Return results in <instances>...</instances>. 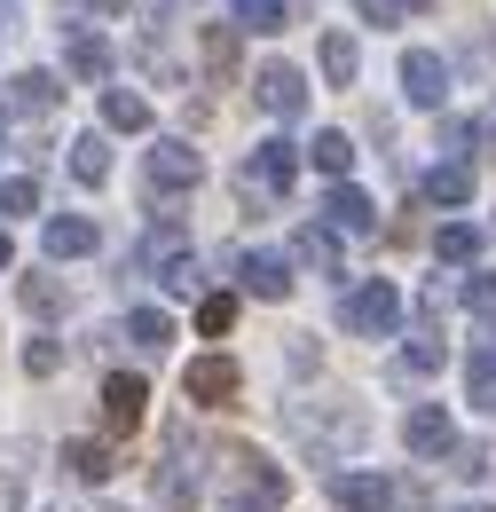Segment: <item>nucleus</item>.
Here are the masks:
<instances>
[{
  "mask_svg": "<svg viewBox=\"0 0 496 512\" xmlns=\"http://www.w3.org/2000/svg\"><path fill=\"white\" fill-rule=\"evenodd\" d=\"M284 426H292V442L308 449V457H355V449L371 442V418H363V402H347V394H331V402H292L284 410Z\"/></svg>",
  "mask_w": 496,
  "mask_h": 512,
  "instance_id": "nucleus-1",
  "label": "nucleus"
},
{
  "mask_svg": "<svg viewBox=\"0 0 496 512\" xmlns=\"http://www.w3.org/2000/svg\"><path fill=\"white\" fill-rule=\"evenodd\" d=\"M221 465H229V481H221V512H284L292 481H284L276 457H260V449H221Z\"/></svg>",
  "mask_w": 496,
  "mask_h": 512,
  "instance_id": "nucleus-2",
  "label": "nucleus"
},
{
  "mask_svg": "<svg viewBox=\"0 0 496 512\" xmlns=\"http://www.w3.org/2000/svg\"><path fill=\"white\" fill-rule=\"evenodd\" d=\"M150 489H158V505H197V497H205V442H197L189 426L166 434V457H158Z\"/></svg>",
  "mask_w": 496,
  "mask_h": 512,
  "instance_id": "nucleus-3",
  "label": "nucleus"
},
{
  "mask_svg": "<svg viewBox=\"0 0 496 512\" xmlns=\"http://www.w3.org/2000/svg\"><path fill=\"white\" fill-rule=\"evenodd\" d=\"M292 174H300V142L268 134V142H252V158H245V174H237V190H245V205H284Z\"/></svg>",
  "mask_w": 496,
  "mask_h": 512,
  "instance_id": "nucleus-4",
  "label": "nucleus"
},
{
  "mask_svg": "<svg viewBox=\"0 0 496 512\" xmlns=\"http://www.w3.org/2000/svg\"><path fill=\"white\" fill-rule=\"evenodd\" d=\"M339 323H347L355 339H394V331H402V292H394L386 276H371V284H355V292L339 300Z\"/></svg>",
  "mask_w": 496,
  "mask_h": 512,
  "instance_id": "nucleus-5",
  "label": "nucleus"
},
{
  "mask_svg": "<svg viewBox=\"0 0 496 512\" xmlns=\"http://www.w3.org/2000/svg\"><path fill=\"white\" fill-rule=\"evenodd\" d=\"M142 174H150V197H158V205H174L182 190H197V174H205V158L189 150V134H166V142H150V158H142Z\"/></svg>",
  "mask_w": 496,
  "mask_h": 512,
  "instance_id": "nucleus-6",
  "label": "nucleus"
},
{
  "mask_svg": "<svg viewBox=\"0 0 496 512\" xmlns=\"http://www.w3.org/2000/svg\"><path fill=\"white\" fill-rule=\"evenodd\" d=\"M331 505L339 512H394L402 505V481H386V473H331Z\"/></svg>",
  "mask_w": 496,
  "mask_h": 512,
  "instance_id": "nucleus-7",
  "label": "nucleus"
},
{
  "mask_svg": "<svg viewBox=\"0 0 496 512\" xmlns=\"http://www.w3.org/2000/svg\"><path fill=\"white\" fill-rule=\"evenodd\" d=\"M237 386H245V371H237L229 355H197V363L182 371V394H189V402H205V410L237 402Z\"/></svg>",
  "mask_w": 496,
  "mask_h": 512,
  "instance_id": "nucleus-8",
  "label": "nucleus"
},
{
  "mask_svg": "<svg viewBox=\"0 0 496 512\" xmlns=\"http://www.w3.org/2000/svg\"><path fill=\"white\" fill-rule=\"evenodd\" d=\"M252 95H260L268 119H300V111H308V79H300L292 64H260L252 71Z\"/></svg>",
  "mask_w": 496,
  "mask_h": 512,
  "instance_id": "nucleus-9",
  "label": "nucleus"
},
{
  "mask_svg": "<svg viewBox=\"0 0 496 512\" xmlns=\"http://www.w3.org/2000/svg\"><path fill=\"white\" fill-rule=\"evenodd\" d=\"M142 410H150V386L134 379V371H111V379H103V434H111V442L134 434V426H142Z\"/></svg>",
  "mask_w": 496,
  "mask_h": 512,
  "instance_id": "nucleus-10",
  "label": "nucleus"
},
{
  "mask_svg": "<svg viewBox=\"0 0 496 512\" xmlns=\"http://www.w3.org/2000/svg\"><path fill=\"white\" fill-rule=\"evenodd\" d=\"M402 95H410L418 111H441V103H449V64H441L434 48H410V56H402Z\"/></svg>",
  "mask_w": 496,
  "mask_h": 512,
  "instance_id": "nucleus-11",
  "label": "nucleus"
},
{
  "mask_svg": "<svg viewBox=\"0 0 496 512\" xmlns=\"http://www.w3.org/2000/svg\"><path fill=\"white\" fill-rule=\"evenodd\" d=\"M402 442H410V457H449V449H457V426H449L441 402H418V410L402 418Z\"/></svg>",
  "mask_w": 496,
  "mask_h": 512,
  "instance_id": "nucleus-12",
  "label": "nucleus"
},
{
  "mask_svg": "<svg viewBox=\"0 0 496 512\" xmlns=\"http://www.w3.org/2000/svg\"><path fill=\"white\" fill-rule=\"evenodd\" d=\"M0 103H8L16 119H48V111H56V103H63V79H56V71H16Z\"/></svg>",
  "mask_w": 496,
  "mask_h": 512,
  "instance_id": "nucleus-13",
  "label": "nucleus"
},
{
  "mask_svg": "<svg viewBox=\"0 0 496 512\" xmlns=\"http://www.w3.org/2000/svg\"><path fill=\"white\" fill-rule=\"evenodd\" d=\"M237 276H245L252 300H292V260L284 253H237Z\"/></svg>",
  "mask_w": 496,
  "mask_h": 512,
  "instance_id": "nucleus-14",
  "label": "nucleus"
},
{
  "mask_svg": "<svg viewBox=\"0 0 496 512\" xmlns=\"http://www.w3.org/2000/svg\"><path fill=\"white\" fill-rule=\"evenodd\" d=\"M323 221H331V229H347V237H371V229H378V205L355 190V182H339V190L323 197Z\"/></svg>",
  "mask_w": 496,
  "mask_h": 512,
  "instance_id": "nucleus-15",
  "label": "nucleus"
},
{
  "mask_svg": "<svg viewBox=\"0 0 496 512\" xmlns=\"http://www.w3.org/2000/svg\"><path fill=\"white\" fill-rule=\"evenodd\" d=\"M63 473L87 481V489H103V481L119 473V449H111V442H63Z\"/></svg>",
  "mask_w": 496,
  "mask_h": 512,
  "instance_id": "nucleus-16",
  "label": "nucleus"
},
{
  "mask_svg": "<svg viewBox=\"0 0 496 512\" xmlns=\"http://www.w3.org/2000/svg\"><path fill=\"white\" fill-rule=\"evenodd\" d=\"M95 245H103V229L87 213H56L48 221V260H79V253H95Z\"/></svg>",
  "mask_w": 496,
  "mask_h": 512,
  "instance_id": "nucleus-17",
  "label": "nucleus"
},
{
  "mask_svg": "<svg viewBox=\"0 0 496 512\" xmlns=\"http://www.w3.org/2000/svg\"><path fill=\"white\" fill-rule=\"evenodd\" d=\"M63 64H71V79H111V40L103 32H71V48H63Z\"/></svg>",
  "mask_w": 496,
  "mask_h": 512,
  "instance_id": "nucleus-18",
  "label": "nucleus"
},
{
  "mask_svg": "<svg viewBox=\"0 0 496 512\" xmlns=\"http://www.w3.org/2000/svg\"><path fill=\"white\" fill-rule=\"evenodd\" d=\"M292 260H300V268H315V276H339V237H331L323 221H308V229L292 237Z\"/></svg>",
  "mask_w": 496,
  "mask_h": 512,
  "instance_id": "nucleus-19",
  "label": "nucleus"
},
{
  "mask_svg": "<svg viewBox=\"0 0 496 512\" xmlns=\"http://www.w3.org/2000/svg\"><path fill=\"white\" fill-rule=\"evenodd\" d=\"M71 182H87V190L111 182V142H103V134H79V142H71Z\"/></svg>",
  "mask_w": 496,
  "mask_h": 512,
  "instance_id": "nucleus-20",
  "label": "nucleus"
},
{
  "mask_svg": "<svg viewBox=\"0 0 496 512\" xmlns=\"http://www.w3.org/2000/svg\"><path fill=\"white\" fill-rule=\"evenodd\" d=\"M473 197V166L465 158H441L434 174H426V205H465Z\"/></svg>",
  "mask_w": 496,
  "mask_h": 512,
  "instance_id": "nucleus-21",
  "label": "nucleus"
},
{
  "mask_svg": "<svg viewBox=\"0 0 496 512\" xmlns=\"http://www.w3.org/2000/svg\"><path fill=\"white\" fill-rule=\"evenodd\" d=\"M355 71H363V48L347 32H323V79L331 87H355Z\"/></svg>",
  "mask_w": 496,
  "mask_h": 512,
  "instance_id": "nucleus-22",
  "label": "nucleus"
},
{
  "mask_svg": "<svg viewBox=\"0 0 496 512\" xmlns=\"http://www.w3.org/2000/svg\"><path fill=\"white\" fill-rule=\"evenodd\" d=\"M103 127H119V134H142V127H150V103H142L134 87H111V95H103Z\"/></svg>",
  "mask_w": 496,
  "mask_h": 512,
  "instance_id": "nucleus-23",
  "label": "nucleus"
},
{
  "mask_svg": "<svg viewBox=\"0 0 496 512\" xmlns=\"http://www.w3.org/2000/svg\"><path fill=\"white\" fill-rule=\"evenodd\" d=\"M308 150H315V166H323L331 182H347V166H355V142H347V134H339V127H323V134H315V142H308Z\"/></svg>",
  "mask_w": 496,
  "mask_h": 512,
  "instance_id": "nucleus-24",
  "label": "nucleus"
},
{
  "mask_svg": "<svg viewBox=\"0 0 496 512\" xmlns=\"http://www.w3.org/2000/svg\"><path fill=\"white\" fill-rule=\"evenodd\" d=\"M465 394H473V410H496V347H473V363H465Z\"/></svg>",
  "mask_w": 496,
  "mask_h": 512,
  "instance_id": "nucleus-25",
  "label": "nucleus"
},
{
  "mask_svg": "<svg viewBox=\"0 0 496 512\" xmlns=\"http://www.w3.org/2000/svg\"><path fill=\"white\" fill-rule=\"evenodd\" d=\"M126 331H134V347H142V355H166V347H174V323L158 316V308H134Z\"/></svg>",
  "mask_w": 496,
  "mask_h": 512,
  "instance_id": "nucleus-26",
  "label": "nucleus"
},
{
  "mask_svg": "<svg viewBox=\"0 0 496 512\" xmlns=\"http://www.w3.org/2000/svg\"><path fill=\"white\" fill-rule=\"evenodd\" d=\"M434 253L449 260V268H465V260H481V229H465V221H441Z\"/></svg>",
  "mask_w": 496,
  "mask_h": 512,
  "instance_id": "nucleus-27",
  "label": "nucleus"
},
{
  "mask_svg": "<svg viewBox=\"0 0 496 512\" xmlns=\"http://www.w3.org/2000/svg\"><path fill=\"white\" fill-rule=\"evenodd\" d=\"M465 316L481 323V339H496V276H465Z\"/></svg>",
  "mask_w": 496,
  "mask_h": 512,
  "instance_id": "nucleus-28",
  "label": "nucleus"
},
{
  "mask_svg": "<svg viewBox=\"0 0 496 512\" xmlns=\"http://www.w3.org/2000/svg\"><path fill=\"white\" fill-rule=\"evenodd\" d=\"M237 32H284V0H229Z\"/></svg>",
  "mask_w": 496,
  "mask_h": 512,
  "instance_id": "nucleus-29",
  "label": "nucleus"
},
{
  "mask_svg": "<svg viewBox=\"0 0 496 512\" xmlns=\"http://www.w3.org/2000/svg\"><path fill=\"white\" fill-rule=\"evenodd\" d=\"M205 71H213V79L237 71V24H213V32H205Z\"/></svg>",
  "mask_w": 496,
  "mask_h": 512,
  "instance_id": "nucleus-30",
  "label": "nucleus"
},
{
  "mask_svg": "<svg viewBox=\"0 0 496 512\" xmlns=\"http://www.w3.org/2000/svg\"><path fill=\"white\" fill-rule=\"evenodd\" d=\"M394 371H402V379H434L441 371V339H410V347L394 355Z\"/></svg>",
  "mask_w": 496,
  "mask_h": 512,
  "instance_id": "nucleus-31",
  "label": "nucleus"
},
{
  "mask_svg": "<svg viewBox=\"0 0 496 512\" xmlns=\"http://www.w3.org/2000/svg\"><path fill=\"white\" fill-rule=\"evenodd\" d=\"M229 323H237V300H229V292H213V300H197V331H205V339H221Z\"/></svg>",
  "mask_w": 496,
  "mask_h": 512,
  "instance_id": "nucleus-32",
  "label": "nucleus"
},
{
  "mask_svg": "<svg viewBox=\"0 0 496 512\" xmlns=\"http://www.w3.org/2000/svg\"><path fill=\"white\" fill-rule=\"evenodd\" d=\"M32 205H40V182H32V174H8V182H0V213H32Z\"/></svg>",
  "mask_w": 496,
  "mask_h": 512,
  "instance_id": "nucleus-33",
  "label": "nucleus"
},
{
  "mask_svg": "<svg viewBox=\"0 0 496 512\" xmlns=\"http://www.w3.org/2000/svg\"><path fill=\"white\" fill-rule=\"evenodd\" d=\"M24 308H32V316H56V308H63L56 276H24Z\"/></svg>",
  "mask_w": 496,
  "mask_h": 512,
  "instance_id": "nucleus-34",
  "label": "nucleus"
},
{
  "mask_svg": "<svg viewBox=\"0 0 496 512\" xmlns=\"http://www.w3.org/2000/svg\"><path fill=\"white\" fill-rule=\"evenodd\" d=\"M56 363H63L56 339H32V347H24V371H32V379H56Z\"/></svg>",
  "mask_w": 496,
  "mask_h": 512,
  "instance_id": "nucleus-35",
  "label": "nucleus"
},
{
  "mask_svg": "<svg viewBox=\"0 0 496 512\" xmlns=\"http://www.w3.org/2000/svg\"><path fill=\"white\" fill-rule=\"evenodd\" d=\"M449 457H457L449 473H465V481H481V473H489V449H481V442H457Z\"/></svg>",
  "mask_w": 496,
  "mask_h": 512,
  "instance_id": "nucleus-36",
  "label": "nucleus"
},
{
  "mask_svg": "<svg viewBox=\"0 0 496 512\" xmlns=\"http://www.w3.org/2000/svg\"><path fill=\"white\" fill-rule=\"evenodd\" d=\"M355 16H363V24H402L410 0H355Z\"/></svg>",
  "mask_w": 496,
  "mask_h": 512,
  "instance_id": "nucleus-37",
  "label": "nucleus"
},
{
  "mask_svg": "<svg viewBox=\"0 0 496 512\" xmlns=\"http://www.w3.org/2000/svg\"><path fill=\"white\" fill-rule=\"evenodd\" d=\"M166 292H197V253H182L174 268H166Z\"/></svg>",
  "mask_w": 496,
  "mask_h": 512,
  "instance_id": "nucleus-38",
  "label": "nucleus"
},
{
  "mask_svg": "<svg viewBox=\"0 0 496 512\" xmlns=\"http://www.w3.org/2000/svg\"><path fill=\"white\" fill-rule=\"evenodd\" d=\"M24 505V473H0V512H16Z\"/></svg>",
  "mask_w": 496,
  "mask_h": 512,
  "instance_id": "nucleus-39",
  "label": "nucleus"
},
{
  "mask_svg": "<svg viewBox=\"0 0 496 512\" xmlns=\"http://www.w3.org/2000/svg\"><path fill=\"white\" fill-rule=\"evenodd\" d=\"M8 24H16V0H0V40H8Z\"/></svg>",
  "mask_w": 496,
  "mask_h": 512,
  "instance_id": "nucleus-40",
  "label": "nucleus"
},
{
  "mask_svg": "<svg viewBox=\"0 0 496 512\" xmlns=\"http://www.w3.org/2000/svg\"><path fill=\"white\" fill-rule=\"evenodd\" d=\"M8 260H16V245H8V229H0V268H8Z\"/></svg>",
  "mask_w": 496,
  "mask_h": 512,
  "instance_id": "nucleus-41",
  "label": "nucleus"
},
{
  "mask_svg": "<svg viewBox=\"0 0 496 512\" xmlns=\"http://www.w3.org/2000/svg\"><path fill=\"white\" fill-rule=\"evenodd\" d=\"M95 8H126V0H95Z\"/></svg>",
  "mask_w": 496,
  "mask_h": 512,
  "instance_id": "nucleus-42",
  "label": "nucleus"
}]
</instances>
